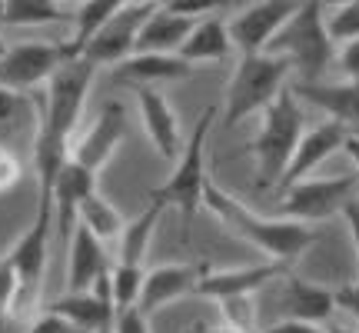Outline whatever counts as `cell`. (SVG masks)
<instances>
[{"instance_id": "cell-1", "label": "cell", "mask_w": 359, "mask_h": 333, "mask_svg": "<svg viewBox=\"0 0 359 333\" xmlns=\"http://www.w3.org/2000/svg\"><path fill=\"white\" fill-rule=\"evenodd\" d=\"M203 207L226 230L236 233L250 247H257L259 254H266L273 263L293 267L296 260L313 247V240H316V230L309 223H296V220H283V217H263L257 210H250L240 197L223 190L213 177L206 180Z\"/></svg>"}, {"instance_id": "cell-15", "label": "cell", "mask_w": 359, "mask_h": 333, "mask_svg": "<svg viewBox=\"0 0 359 333\" xmlns=\"http://www.w3.org/2000/svg\"><path fill=\"white\" fill-rule=\"evenodd\" d=\"M133 97H137V107H140V117H143V130H147V137L154 143V150L163 157V160H173V164H177L180 150H183V133H180L177 110L170 107V100L156 87H133Z\"/></svg>"}, {"instance_id": "cell-38", "label": "cell", "mask_w": 359, "mask_h": 333, "mask_svg": "<svg viewBox=\"0 0 359 333\" xmlns=\"http://www.w3.org/2000/svg\"><path fill=\"white\" fill-rule=\"evenodd\" d=\"M200 333H236V330H230V327H210V330L200 327Z\"/></svg>"}, {"instance_id": "cell-41", "label": "cell", "mask_w": 359, "mask_h": 333, "mask_svg": "<svg viewBox=\"0 0 359 333\" xmlns=\"http://www.w3.org/2000/svg\"><path fill=\"white\" fill-rule=\"evenodd\" d=\"M200 327H203V323H200ZM200 327H193V330H190V333H200Z\"/></svg>"}, {"instance_id": "cell-27", "label": "cell", "mask_w": 359, "mask_h": 333, "mask_svg": "<svg viewBox=\"0 0 359 333\" xmlns=\"http://www.w3.org/2000/svg\"><path fill=\"white\" fill-rule=\"evenodd\" d=\"M219 313H223V327H230L236 333H257V300L253 296H236V300H223L219 303Z\"/></svg>"}, {"instance_id": "cell-29", "label": "cell", "mask_w": 359, "mask_h": 333, "mask_svg": "<svg viewBox=\"0 0 359 333\" xmlns=\"http://www.w3.org/2000/svg\"><path fill=\"white\" fill-rule=\"evenodd\" d=\"M336 67H339V74H343L349 84H359V40H349V44L339 47Z\"/></svg>"}, {"instance_id": "cell-36", "label": "cell", "mask_w": 359, "mask_h": 333, "mask_svg": "<svg viewBox=\"0 0 359 333\" xmlns=\"http://www.w3.org/2000/svg\"><path fill=\"white\" fill-rule=\"evenodd\" d=\"M343 220L349 227V237H353V250H356V263H359V200H349L343 207Z\"/></svg>"}, {"instance_id": "cell-21", "label": "cell", "mask_w": 359, "mask_h": 333, "mask_svg": "<svg viewBox=\"0 0 359 333\" xmlns=\"http://www.w3.org/2000/svg\"><path fill=\"white\" fill-rule=\"evenodd\" d=\"M233 53V40H230V27L226 20L213 13L193 27V34L187 37V44L180 47V60H187L190 67L196 64H223L230 60Z\"/></svg>"}, {"instance_id": "cell-16", "label": "cell", "mask_w": 359, "mask_h": 333, "mask_svg": "<svg viewBox=\"0 0 359 333\" xmlns=\"http://www.w3.org/2000/svg\"><path fill=\"white\" fill-rule=\"evenodd\" d=\"M280 317L303 323H330L336 313V294L323 283H309L303 277L286 273L280 287Z\"/></svg>"}, {"instance_id": "cell-22", "label": "cell", "mask_w": 359, "mask_h": 333, "mask_svg": "<svg viewBox=\"0 0 359 333\" xmlns=\"http://www.w3.org/2000/svg\"><path fill=\"white\" fill-rule=\"evenodd\" d=\"M163 214H167V207L160 204L156 197H150L147 207H143L140 214L123 227L120 240H116V267H143L147 250H150V244H154L156 223H160Z\"/></svg>"}, {"instance_id": "cell-25", "label": "cell", "mask_w": 359, "mask_h": 333, "mask_svg": "<svg viewBox=\"0 0 359 333\" xmlns=\"http://www.w3.org/2000/svg\"><path fill=\"white\" fill-rule=\"evenodd\" d=\"M80 227H87L100 244H114V240H120L127 220H123V214L97 190L93 197H87V204L80 207Z\"/></svg>"}, {"instance_id": "cell-43", "label": "cell", "mask_w": 359, "mask_h": 333, "mask_svg": "<svg viewBox=\"0 0 359 333\" xmlns=\"http://www.w3.org/2000/svg\"><path fill=\"white\" fill-rule=\"evenodd\" d=\"M356 133H359V130H356Z\"/></svg>"}, {"instance_id": "cell-34", "label": "cell", "mask_w": 359, "mask_h": 333, "mask_svg": "<svg viewBox=\"0 0 359 333\" xmlns=\"http://www.w3.org/2000/svg\"><path fill=\"white\" fill-rule=\"evenodd\" d=\"M333 294H336V310H346L349 317L359 323V280L339 287V290H333Z\"/></svg>"}, {"instance_id": "cell-3", "label": "cell", "mask_w": 359, "mask_h": 333, "mask_svg": "<svg viewBox=\"0 0 359 333\" xmlns=\"http://www.w3.org/2000/svg\"><path fill=\"white\" fill-rule=\"evenodd\" d=\"M323 11L326 4H299L266 47V53L283 57L293 67V84H323L326 70L336 64V44L326 34Z\"/></svg>"}, {"instance_id": "cell-31", "label": "cell", "mask_w": 359, "mask_h": 333, "mask_svg": "<svg viewBox=\"0 0 359 333\" xmlns=\"http://www.w3.org/2000/svg\"><path fill=\"white\" fill-rule=\"evenodd\" d=\"M27 333H83V330H77V327H70L67 320H60V317H53V313H47V310H40L37 317L30 320Z\"/></svg>"}, {"instance_id": "cell-35", "label": "cell", "mask_w": 359, "mask_h": 333, "mask_svg": "<svg viewBox=\"0 0 359 333\" xmlns=\"http://www.w3.org/2000/svg\"><path fill=\"white\" fill-rule=\"evenodd\" d=\"M263 333H330V323H303V320H276Z\"/></svg>"}, {"instance_id": "cell-6", "label": "cell", "mask_w": 359, "mask_h": 333, "mask_svg": "<svg viewBox=\"0 0 359 333\" xmlns=\"http://www.w3.org/2000/svg\"><path fill=\"white\" fill-rule=\"evenodd\" d=\"M356 174H343V177H309L299 180L296 187L280 197L276 214L283 220H296V223H320V220L343 214V207L349 200H356Z\"/></svg>"}, {"instance_id": "cell-18", "label": "cell", "mask_w": 359, "mask_h": 333, "mask_svg": "<svg viewBox=\"0 0 359 333\" xmlns=\"http://www.w3.org/2000/svg\"><path fill=\"white\" fill-rule=\"evenodd\" d=\"M296 100L303 107H316L326 120H336L343 127H359V84H290Z\"/></svg>"}, {"instance_id": "cell-4", "label": "cell", "mask_w": 359, "mask_h": 333, "mask_svg": "<svg viewBox=\"0 0 359 333\" xmlns=\"http://www.w3.org/2000/svg\"><path fill=\"white\" fill-rule=\"evenodd\" d=\"M290 74H293V67L283 57H273V53L240 57V64H236L230 84H226L223 103H219V124L230 130L236 124H243L246 117L263 114L286 90Z\"/></svg>"}, {"instance_id": "cell-20", "label": "cell", "mask_w": 359, "mask_h": 333, "mask_svg": "<svg viewBox=\"0 0 359 333\" xmlns=\"http://www.w3.org/2000/svg\"><path fill=\"white\" fill-rule=\"evenodd\" d=\"M196 24L200 20L180 17L167 4H156L154 13L143 24L140 37H137V53H180V47L187 44V37L193 34Z\"/></svg>"}, {"instance_id": "cell-13", "label": "cell", "mask_w": 359, "mask_h": 333, "mask_svg": "<svg viewBox=\"0 0 359 333\" xmlns=\"http://www.w3.org/2000/svg\"><path fill=\"white\" fill-rule=\"evenodd\" d=\"M349 141V127L343 124H336V120H323L316 127H306L303 130V137H299V147H296L293 160L286 166V174L280 180V190L286 193L290 187H296L299 180H309L313 177V170L326 160V157H333L336 150H343Z\"/></svg>"}, {"instance_id": "cell-30", "label": "cell", "mask_w": 359, "mask_h": 333, "mask_svg": "<svg viewBox=\"0 0 359 333\" xmlns=\"http://www.w3.org/2000/svg\"><path fill=\"white\" fill-rule=\"evenodd\" d=\"M24 107H30V100H27L24 93L0 87V127H4V124H11V120H17Z\"/></svg>"}, {"instance_id": "cell-28", "label": "cell", "mask_w": 359, "mask_h": 333, "mask_svg": "<svg viewBox=\"0 0 359 333\" xmlns=\"http://www.w3.org/2000/svg\"><path fill=\"white\" fill-rule=\"evenodd\" d=\"M13 303H17V273L4 254L0 256V327L13 317Z\"/></svg>"}, {"instance_id": "cell-39", "label": "cell", "mask_w": 359, "mask_h": 333, "mask_svg": "<svg viewBox=\"0 0 359 333\" xmlns=\"http://www.w3.org/2000/svg\"><path fill=\"white\" fill-rule=\"evenodd\" d=\"M330 333H353V330H339V327H330ZM359 333V330H356Z\"/></svg>"}, {"instance_id": "cell-26", "label": "cell", "mask_w": 359, "mask_h": 333, "mask_svg": "<svg viewBox=\"0 0 359 333\" xmlns=\"http://www.w3.org/2000/svg\"><path fill=\"white\" fill-rule=\"evenodd\" d=\"M323 24L333 44H349L359 40V0L353 4H339V7H326L323 11Z\"/></svg>"}, {"instance_id": "cell-23", "label": "cell", "mask_w": 359, "mask_h": 333, "mask_svg": "<svg viewBox=\"0 0 359 333\" xmlns=\"http://www.w3.org/2000/svg\"><path fill=\"white\" fill-rule=\"evenodd\" d=\"M120 7V4H110V0H93V4H80V7H74V20H70V37L64 40V53L67 60H80L83 57V51L90 47V40L100 34V27L114 17V11Z\"/></svg>"}, {"instance_id": "cell-17", "label": "cell", "mask_w": 359, "mask_h": 333, "mask_svg": "<svg viewBox=\"0 0 359 333\" xmlns=\"http://www.w3.org/2000/svg\"><path fill=\"white\" fill-rule=\"evenodd\" d=\"M114 270L107 244H100L87 227L74 230V240L67 247V294H90L100 277Z\"/></svg>"}, {"instance_id": "cell-19", "label": "cell", "mask_w": 359, "mask_h": 333, "mask_svg": "<svg viewBox=\"0 0 359 333\" xmlns=\"http://www.w3.org/2000/svg\"><path fill=\"white\" fill-rule=\"evenodd\" d=\"M187 77H193V67L180 60V53H133L130 60L114 67V80L127 87H154V84Z\"/></svg>"}, {"instance_id": "cell-8", "label": "cell", "mask_w": 359, "mask_h": 333, "mask_svg": "<svg viewBox=\"0 0 359 333\" xmlns=\"http://www.w3.org/2000/svg\"><path fill=\"white\" fill-rule=\"evenodd\" d=\"M123 133H127V110L120 100H107L100 107V114L93 117L83 133L77 130V137L70 143V160L80 164L83 170H90L93 177H100L103 166L114 160V154L123 143Z\"/></svg>"}, {"instance_id": "cell-33", "label": "cell", "mask_w": 359, "mask_h": 333, "mask_svg": "<svg viewBox=\"0 0 359 333\" xmlns=\"http://www.w3.org/2000/svg\"><path fill=\"white\" fill-rule=\"evenodd\" d=\"M17 180H20V160L7 147H0V193L17 187Z\"/></svg>"}, {"instance_id": "cell-11", "label": "cell", "mask_w": 359, "mask_h": 333, "mask_svg": "<svg viewBox=\"0 0 359 333\" xmlns=\"http://www.w3.org/2000/svg\"><path fill=\"white\" fill-rule=\"evenodd\" d=\"M290 273L286 263H246V267H230V270H206V277L196 283V294L193 296H203V300H236V296H257L266 283L283 280Z\"/></svg>"}, {"instance_id": "cell-5", "label": "cell", "mask_w": 359, "mask_h": 333, "mask_svg": "<svg viewBox=\"0 0 359 333\" xmlns=\"http://www.w3.org/2000/svg\"><path fill=\"white\" fill-rule=\"evenodd\" d=\"M217 117H219V107H210V110L196 120V127H193V133L187 137L177 164H173V174H170L160 187L150 190V197H156L167 210H180V214H183V230L187 233H190V227H193L196 210L203 207V190H206V180H210L206 137H210V127H213Z\"/></svg>"}, {"instance_id": "cell-24", "label": "cell", "mask_w": 359, "mask_h": 333, "mask_svg": "<svg viewBox=\"0 0 359 333\" xmlns=\"http://www.w3.org/2000/svg\"><path fill=\"white\" fill-rule=\"evenodd\" d=\"M74 7L57 0H4V20L11 27H43V24H70Z\"/></svg>"}, {"instance_id": "cell-42", "label": "cell", "mask_w": 359, "mask_h": 333, "mask_svg": "<svg viewBox=\"0 0 359 333\" xmlns=\"http://www.w3.org/2000/svg\"><path fill=\"white\" fill-rule=\"evenodd\" d=\"M257 333H263V330H257Z\"/></svg>"}, {"instance_id": "cell-32", "label": "cell", "mask_w": 359, "mask_h": 333, "mask_svg": "<svg viewBox=\"0 0 359 333\" xmlns=\"http://www.w3.org/2000/svg\"><path fill=\"white\" fill-rule=\"evenodd\" d=\"M114 333H150V320H147L137 307L120 310V313H116V323H114Z\"/></svg>"}, {"instance_id": "cell-9", "label": "cell", "mask_w": 359, "mask_h": 333, "mask_svg": "<svg viewBox=\"0 0 359 333\" xmlns=\"http://www.w3.org/2000/svg\"><path fill=\"white\" fill-rule=\"evenodd\" d=\"M64 64H67L64 44H47V40L13 44L0 57V87L24 93V90L37 87V84H47Z\"/></svg>"}, {"instance_id": "cell-7", "label": "cell", "mask_w": 359, "mask_h": 333, "mask_svg": "<svg viewBox=\"0 0 359 333\" xmlns=\"http://www.w3.org/2000/svg\"><path fill=\"white\" fill-rule=\"evenodd\" d=\"M156 4H120L114 17L100 27V34L90 40L80 60H87L93 70L97 67H120L137 53V37H140L147 17L154 13Z\"/></svg>"}, {"instance_id": "cell-40", "label": "cell", "mask_w": 359, "mask_h": 333, "mask_svg": "<svg viewBox=\"0 0 359 333\" xmlns=\"http://www.w3.org/2000/svg\"><path fill=\"white\" fill-rule=\"evenodd\" d=\"M4 53H7V44H4V37H0V57H4Z\"/></svg>"}, {"instance_id": "cell-2", "label": "cell", "mask_w": 359, "mask_h": 333, "mask_svg": "<svg viewBox=\"0 0 359 333\" xmlns=\"http://www.w3.org/2000/svg\"><path fill=\"white\" fill-rule=\"evenodd\" d=\"M303 130H306L303 103L296 100L293 87L286 84V90L259 114V130L253 133V141H250V157L257 160L253 183H257L259 190L280 187L283 174H286V166H290L296 147H299Z\"/></svg>"}, {"instance_id": "cell-14", "label": "cell", "mask_w": 359, "mask_h": 333, "mask_svg": "<svg viewBox=\"0 0 359 333\" xmlns=\"http://www.w3.org/2000/svg\"><path fill=\"white\" fill-rule=\"evenodd\" d=\"M93 193H97V177L80 164L67 160L57 183H53V220H57V237L64 247H70V240H74V230L80 227V207Z\"/></svg>"}, {"instance_id": "cell-10", "label": "cell", "mask_w": 359, "mask_h": 333, "mask_svg": "<svg viewBox=\"0 0 359 333\" xmlns=\"http://www.w3.org/2000/svg\"><path fill=\"white\" fill-rule=\"evenodd\" d=\"M299 4H286V0H263V4H250L240 13H233L226 27H230L233 51L240 57H257L266 53L273 37L280 34V27L296 13Z\"/></svg>"}, {"instance_id": "cell-37", "label": "cell", "mask_w": 359, "mask_h": 333, "mask_svg": "<svg viewBox=\"0 0 359 333\" xmlns=\"http://www.w3.org/2000/svg\"><path fill=\"white\" fill-rule=\"evenodd\" d=\"M343 154L353 160V166L359 170V133H349V141H346V147H343Z\"/></svg>"}, {"instance_id": "cell-12", "label": "cell", "mask_w": 359, "mask_h": 333, "mask_svg": "<svg viewBox=\"0 0 359 333\" xmlns=\"http://www.w3.org/2000/svg\"><path fill=\"white\" fill-rule=\"evenodd\" d=\"M206 270H210V263H203V260L200 263H160V267L147 270L137 310L150 320L156 310L170 307L173 300L193 296L196 294V283L206 277Z\"/></svg>"}]
</instances>
